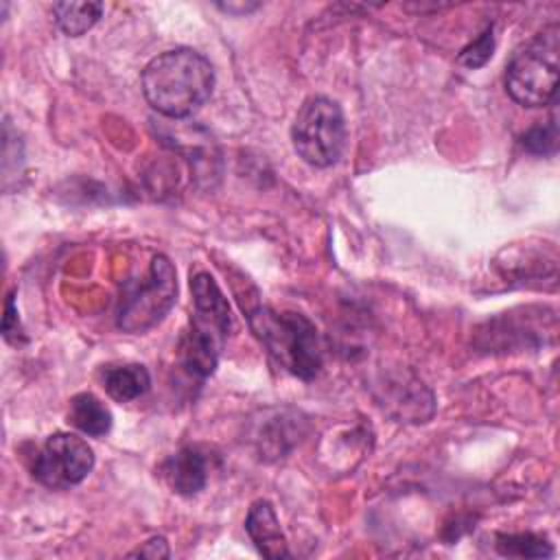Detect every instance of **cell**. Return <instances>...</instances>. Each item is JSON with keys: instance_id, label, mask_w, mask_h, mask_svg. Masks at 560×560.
Returning a JSON list of instances; mask_svg holds the SVG:
<instances>
[{"instance_id": "cell-1", "label": "cell", "mask_w": 560, "mask_h": 560, "mask_svg": "<svg viewBox=\"0 0 560 560\" xmlns=\"http://www.w3.org/2000/svg\"><path fill=\"white\" fill-rule=\"evenodd\" d=\"M147 103L166 118L195 114L212 94V63L192 48H175L153 57L142 70Z\"/></svg>"}, {"instance_id": "cell-2", "label": "cell", "mask_w": 560, "mask_h": 560, "mask_svg": "<svg viewBox=\"0 0 560 560\" xmlns=\"http://www.w3.org/2000/svg\"><path fill=\"white\" fill-rule=\"evenodd\" d=\"M254 335L280 368L304 381L322 370V343L315 324L293 311L256 306L247 313Z\"/></svg>"}, {"instance_id": "cell-3", "label": "cell", "mask_w": 560, "mask_h": 560, "mask_svg": "<svg viewBox=\"0 0 560 560\" xmlns=\"http://www.w3.org/2000/svg\"><path fill=\"white\" fill-rule=\"evenodd\" d=\"M560 68V26L549 24L514 52L505 68V90L523 107H545L556 101Z\"/></svg>"}, {"instance_id": "cell-4", "label": "cell", "mask_w": 560, "mask_h": 560, "mask_svg": "<svg viewBox=\"0 0 560 560\" xmlns=\"http://www.w3.org/2000/svg\"><path fill=\"white\" fill-rule=\"evenodd\" d=\"M177 300V273L173 262L158 254L151 258L147 276L125 287L116 324L120 330L138 335L160 324Z\"/></svg>"}, {"instance_id": "cell-5", "label": "cell", "mask_w": 560, "mask_h": 560, "mask_svg": "<svg viewBox=\"0 0 560 560\" xmlns=\"http://www.w3.org/2000/svg\"><path fill=\"white\" fill-rule=\"evenodd\" d=\"M346 116L337 101L311 96L304 101L291 125L295 153L311 166H332L346 149Z\"/></svg>"}, {"instance_id": "cell-6", "label": "cell", "mask_w": 560, "mask_h": 560, "mask_svg": "<svg viewBox=\"0 0 560 560\" xmlns=\"http://www.w3.org/2000/svg\"><path fill=\"white\" fill-rule=\"evenodd\" d=\"M94 468L92 446L77 433H52L39 448L33 475L52 490H66L81 483Z\"/></svg>"}, {"instance_id": "cell-7", "label": "cell", "mask_w": 560, "mask_h": 560, "mask_svg": "<svg viewBox=\"0 0 560 560\" xmlns=\"http://www.w3.org/2000/svg\"><path fill=\"white\" fill-rule=\"evenodd\" d=\"M190 291H192V304H195L190 322L228 339V335L232 332L234 319H232L228 298L219 289L217 280L210 273L199 271L190 280Z\"/></svg>"}, {"instance_id": "cell-8", "label": "cell", "mask_w": 560, "mask_h": 560, "mask_svg": "<svg viewBox=\"0 0 560 560\" xmlns=\"http://www.w3.org/2000/svg\"><path fill=\"white\" fill-rule=\"evenodd\" d=\"M208 475H210V457L199 446L179 448L162 466L164 481L173 492L182 497H192L201 492L208 483Z\"/></svg>"}, {"instance_id": "cell-9", "label": "cell", "mask_w": 560, "mask_h": 560, "mask_svg": "<svg viewBox=\"0 0 560 560\" xmlns=\"http://www.w3.org/2000/svg\"><path fill=\"white\" fill-rule=\"evenodd\" d=\"M245 532L252 538L254 547L262 556H267V558H287L289 556L287 538L282 534L276 510L269 501L258 499L252 503L247 518H245Z\"/></svg>"}, {"instance_id": "cell-10", "label": "cell", "mask_w": 560, "mask_h": 560, "mask_svg": "<svg viewBox=\"0 0 560 560\" xmlns=\"http://www.w3.org/2000/svg\"><path fill=\"white\" fill-rule=\"evenodd\" d=\"M223 337L208 332L206 328L190 324L186 335L179 341V359L182 365L199 378H206L214 372L217 363H219V354L223 348Z\"/></svg>"}, {"instance_id": "cell-11", "label": "cell", "mask_w": 560, "mask_h": 560, "mask_svg": "<svg viewBox=\"0 0 560 560\" xmlns=\"http://www.w3.org/2000/svg\"><path fill=\"white\" fill-rule=\"evenodd\" d=\"M68 422L85 435L101 438V435L109 433V429H112V411L94 394L81 392V394L70 398Z\"/></svg>"}, {"instance_id": "cell-12", "label": "cell", "mask_w": 560, "mask_h": 560, "mask_svg": "<svg viewBox=\"0 0 560 560\" xmlns=\"http://www.w3.org/2000/svg\"><path fill=\"white\" fill-rule=\"evenodd\" d=\"M103 383L109 398H114L116 402H131L149 392L151 376L144 365L125 363L107 368L103 374Z\"/></svg>"}, {"instance_id": "cell-13", "label": "cell", "mask_w": 560, "mask_h": 560, "mask_svg": "<svg viewBox=\"0 0 560 560\" xmlns=\"http://www.w3.org/2000/svg\"><path fill=\"white\" fill-rule=\"evenodd\" d=\"M52 13L66 35L79 37L101 20L103 2H55Z\"/></svg>"}, {"instance_id": "cell-14", "label": "cell", "mask_w": 560, "mask_h": 560, "mask_svg": "<svg viewBox=\"0 0 560 560\" xmlns=\"http://www.w3.org/2000/svg\"><path fill=\"white\" fill-rule=\"evenodd\" d=\"M497 551L501 556H516V558H540L553 556L551 545L532 532L525 534H499L497 536Z\"/></svg>"}, {"instance_id": "cell-15", "label": "cell", "mask_w": 560, "mask_h": 560, "mask_svg": "<svg viewBox=\"0 0 560 560\" xmlns=\"http://www.w3.org/2000/svg\"><path fill=\"white\" fill-rule=\"evenodd\" d=\"M18 133L11 127V120L4 118V142H2V179H4V190H11V177H20L24 168V151L22 147L13 153L18 144Z\"/></svg>"}, {"instance_id": "cell-16", "label": "cell", "mask_w": 560, "mask_h": 560, "mask_svg": "<svg viewBox=\"0 0 560 560\" xmlns=\"http://www.w3.org/2000/svg\"><path fill=\"white\" fill-rule=\"evenodd\" d=\"M492 48H494V37H492V26H488L472 44H468L462 52H459V57H457V61L462 63V66H466V68H470V70H475V68H479V66H483L490 57H492Z\"/></svg>"}, {"instance_id": "cell-17", "label": "cell", "mask_w": 560, "mask_h": 560, "mask_svg": "<svg viewBox=\"0 0 560 560\" xmlns=\"http://www.w3.org/2000/svg\"><path fill=\"white\" fill-rule=\"evenodd\" d=\"M558 144V129H556V120L551 118L545 125L532 127L525 136H523V147L529 149L532 153H553Z\"/></svg>"}, {"instance_id": "cell-18", "label": "cell", "mask_w": 560, "mask_h": 560, "mask_svg": "<svg viewBox=\"0 0 560 560\" xmlns=\"http://www.w3.org/2000/svg\"><path fill=\"white\" fill-rule=\"evenodd\" d=\"M168 545H166V540L162 538V536H155V538H151V540H147L144 545H140L136 551H131L129 556H140V558H153V560H158V558H168Z\"/></svg>"}, {"instance_id": "cell-19", "label": "cell", "mask_w": 560, "mask_h": 560, "mask_svg": "<svg viewBox=\"0 0 560 560\" xmlns=\"http://www.w3.org/2000/svg\"><path fill=\"white\" fill-rule=\"evenodd\" d=\"M2 332H4V339L7 341H13V335H18V311H15V304H13V295H9L7 300V311H4V319H2Z\"/></svg>"}]
</instances>
